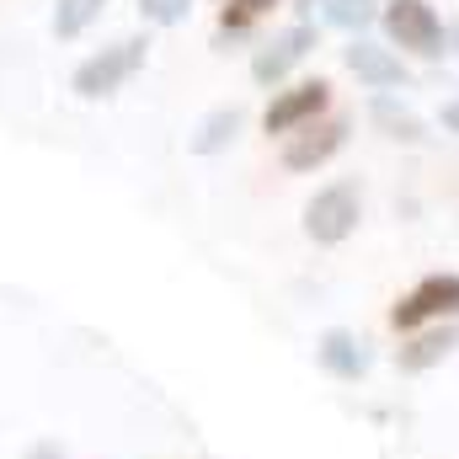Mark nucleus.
<instances>
[{
  "instance_id": "1",
  "label": "nucleus",
  "mask_w": 459,
  "mask_h": 459,
  "mask_svg": "<svg viewBox=\"0 0 459 459\" xmlns=\"http://www.w3.org/2000/svg\"><path fill=\"white\" fill-rule=\"evenodd\" d=\"M144 59H150V38L144 32H134V38H117L108 48H97L91 59H81L75 65V75H70V91L81 97V102H102V97H117L139 70H144Z\"/></svg>"
},
{
  "instance_id": "2",
  "label": "nucleus",
  "mask_w": 459,
  "mask_h": 459,
  "mask_svg": "<svg viewBox=\"0 0 459 459\" xmlns=\"http://www.w3.org/2000/svg\"><path fill=\"white\" fill-rule=\"evenodd\" d=\"M379 27H385L390 48H401V54H417V59H444L449 54V22L428 0H385Z\"/></svg>"
},
{
  "instance_id": "3",
  "label": "nucleus",
  "mask_w": 459,
  "mask_h": 459,
  "mask_svg": "<svg viewBox=\"0 0 459 459\" xmlns=\"http://www.w3.org/2000/svg\"><path fill=\"white\" fill-rule=\"evenodd\" d=\"M444 321H459V273H428L390 305V326L401 337L422 326H444Z\"/></svg>"
},
{
  "instance_id": "4",
  "label": "nucleus",
  "mask_w": 459,
  "mask_h": 459,
  "mask_svg": "<svg viewBox=\"0 0 459 459\" xmlns=\"http://www.w3.org/2000/svg\"><path fill=\"white\" fill-rule=\"evenodd\" d=\"M358 220H363V187L347 182V177L316 187V198L305 204V235L316 246H342L347 235L358 230Z\"/></svg>"
},
{
  "instance_id": "5",
  "label": "nucleus",
  "mask_w": 459,
  "mask_h": 459,
  "mask_svg": "<svg viewBox=\"0 0 459 459\" xmlns=\"http://www.w3.org/2000/svg\"><path fill=\"white\" fill-rule=\"evenodd\" d=\"M332 113V81H289V86H278L273 91V102H267V113H262V128L267 134H278V139H289L294 128H305V123H316V117Z\"/></svg>"
},
{
  "instance_id": "6",
  "label": "nucleus",
  "mask_w": 459,
  "mask_h": 459,
  "mask_svg": "<svg viewBox=\"0 0 459 459\" xmlns=\"http://www.w3.org/2000/svg\"><path fill=\"white\" fill-rule=\"evenodd\" d=\"M347 134H352V117L347 113H326L316 123H305V128H294L283 139V171H321L347 144Z\"/></svg>"
},
{
  "instance_id": "7",
  "label": "nucleus",
  "mask_w": 459,
  "mask_h": 459,
  "mask_svg": "<svg viewBox=\"0 0 459 459\" xmlns=\"http://www.w3.org/2000/svg\"><path fill=\"white\" fill-rule=\"evenodd\" d=\"M310 48H316V27H310V22H294V27L273 32V38L251 54V81L278 91V86L294 75V65H305V59H310Z\"/></svg>"
},
{
  "instance_id": "8",
  "label": "nucleus",
  "mask_w": 459,
  "mask_h": 459,
  "mask_svg": "<svg viewBox=\"0 0 459 459\" xmlns=\"http://www.w3.org/2000/svg\"><path fill=\"white\" fill-rule=\"evenodd\" d=\"M342 65L368 86V91H395V86L411 81L406 59H401L390 43H374V38H352V43L342 48Z\"/></svg>"
},
{
  "instance_id": "9",
  "label": "nucleus",
  "mask_w": 459,
  "mask_h": 459,
  "mask_svg": "<svg viewBox=\"0 0 459 459\" xmlns=\"http://www.w3.org/2000/svg\"><path fill=\"white\" fill-rule=\"evenodd\" d=\"M316 363H321L332 379L358 385V379L374 368V352H368V342H363L358 332H347V326H326V332L316 337Z\"/></svg>"
},
{
  "instance_id": "10",
  "label": "nucleus",
  "mask_w": 459,
  "mask_h": 459,
  "mask_svg": "<svg viewBox=\"0 0 459 459\" xmlns=\"http://www.w3.org/2000/svg\"><path fill=\"white\" fill-rule=\"evenodd\" d=\"M455 352H459V321L422 326V332L401 337V347H395V368H401V374H428V368H438V363L455 358Z\"/></svg>"
},
{
  "instance_id": "11",
  "label": "nucleus",
  "mask_w": 459,
  "mask_h": 459,
  "mask_svg": "<svg viewBox=\"0 0 459 459\" xmlns=\"http://www.w3.org/2000/svg\"><path fill=\"white\" fill-rule=\"evenodd\" d=\"M368 123H374L385 139H395V144H428V123L411 113L406 102H395L390 91H374V97H368Z\"/></svg>"
},
{
  "instance_id": "12",
  "label": "nucleus",
  "mask_w": 459,
  "mask_h": 459,
  "mask_svg": "<svg viewBox=\"0 0 459 459\" xmlns=\"http://www.w3.org/2000/svg\"><path fill=\"white\" fill-rule=\"evenodd\" d=\"M240 123H246V113H240V108H214V113H209L198 128H193V134H187V150H193V155H220V150H230V144H235Z\"/></svg>"
},
{
  "instance_id": "13",
  "label": "nucleus",
  "mask_w": 459,
  "mask_h": 459,
  "mask_svg": "<svg viewBox=\"0 0 459 459\" xmlns=\"http://www.w3.org/2000/svg\"><path fill=\"white\" fill-rule=\"evenodd\" d=\"M273 5H278V0H220V48L240 43V38H251L256 22L273 16Z\"/></svg>"
},
{
  "instance_id": "14",
  "label": "nucleus",
  "mask_w": 459,
  "mask_h": 459,
  "mask_svg": "<svg viewBox=\"0 0 459 459\" xmlns=\"http://www.w3.org/2000/svg\"><path fill=\"white\" fill-rule=\"evenodd\" d=\"M379 5L385 0H321V22L347 32V38H363L379 22Z\"/></svg>"
},
{
  "instance_id": "15",
  "label": "nucleus",
  "mask_w": 459,
  "mask_h": 459,
  "mask_svg": "<svg viewBox=\"0 0 459 459\" xmlns=\"http://www.w3.org/2000/svg\"><path fill=\"white\" fill-rule=\"evenodd\" d=\"M113 0H54V38L59 43H75Z\"/></svg>"
},
{
  "instance_id": "16",
  "label": "nucleus",
  "mask_w": 459,
  "mask_h": 459,
  "mask_svg": "<svg viewBox=\"0 0 459 459\" xmlns=\"http://www.w3.org/2000/svg\"><path fill=\"white\" fill-rule=\"evenodd\" d=\"M187 11H193V0H139V16L150 27H177V22H187Z\"/></svg>"
},
{
  "instance_id": "17",
  "label": "nucleus",
  "mask_w": 459,
  "mask_h": 459,
  "mask_svg": "<svg viewBox=\"0 0 459 459\" xmlns=\"http://www.w3.org/2000/svg\"><path fill=\"white\" fill-rule=\"evenodd\" d=\"M22 459H65V449H59L54 438H43V444H32V449H27Z\"/></svg>"
},
{
  "instance_id": "18",
  "label": "nucleus",
  "mask_w": 459,
  "mask_h": 459,
  "mask_svg": "<svg viewBox=\"0 0 459 459\" xmlns=\"http://www.w3.org/2000/svg\"><path fill=\"white\" fill-rule=\"evenodd\" d=\"M438 123H444V134H455V139H459V102H444Z\"/></svg>"
},
{
  "instance_id": "19",
  "label": "nucleus",
  "mask_w": 459,
  "mask_h": 459,
  "mask_svg": "<svg viewBox=\"0 0 459 459\" xmlns=\"http://www.w3.org/2000/svg\"><path fill=\"white\" fill-rule=\"evenodd\" d=\"M449 43H455V48H449V54H459V27H449Z\"/></svg>"
},
{
  "instance_id": "20",
  "label": "nucleus",
  "mask_w": 459,
  "mask_h": 459,
  "mask_svg": "<svg viewBox=\"0 0 459 459\" xmlns=\"http://www.w3.org/2000/svg\"><path fill=\"white\" fill-rule=\"evenodd\" d=\"M299 11H321V0H299Z\"/></svg>"
}]
</instances>
